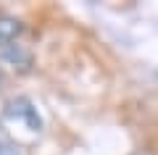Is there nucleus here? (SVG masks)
Instances as JSON below:
<instances>
[{
	"mask_svg": "<svg viewBox=\"0 0 158 155\" xmlns=\"http://www.w3.org/2000/svg\"><path fill=\"white\" fill-rule=\"evenodd\" d=\"M6 113H8L11 118H16V121H21L24 126L29 129V132H40V129H42V118H40L37 108H34V103H32L29 97H16V100H8Z\"/></svg>",
	"mask_w": 158,
	"mask_h": 155,
	"instance_id": "nucleus-1",
	"label": "nucleus"
},
{
	"mask_svg": "<svg viewBox=\"0 0 158 155\" xmlns=\"http://www.w3.org/2000/svg\"><path fill=\"white\" fill-rule=\"evenodd\" d=\"M21 21L16 16H8V13H0V47L16 42V37L21 34Z\"/></svg>",
	"mask_w": 158,
	"mask_h": 155,
	"instance_id": "nucleus-2",
	"label": "nucleus"
},
{
	"mask_svg": "<svg viewBox=\"0 0 158 155\" xmlns=\"http://www.w3.org/2000/svg\"><path fill=\"white\" fill-rule=\"evenodd\" d=\"M3 58H6L8 63H13V66H19L21 71H27L29 66H32V53H29L27 47H21V45L11 42L3 47Z\"/></svg>",
	"mask_w": 158,
	"mask_h": 155,
	"instance_id": "nucleus-3",
	"label": "nucleus"
},
{
	"mask_svg": "<svg viewBox=\"0 0 158 155\" xmlns=\"http://www.w3.org/2000/svg\"><path fill=\"white\" fill-rule=\"evenodd\" d=\"M0 155H19L16 145L6 137V132H3V129H0Z\"/></svg>",
	"mask_w": 158,
	"mask_h": 155,
	"instance_id": "nucleus-4",
	"label": "nucleus"
},
{
	"mask_svg": "<svg viewBox=\"0 0 158 155\" xmlns=\"http://www.w3.org/2000/svg\"><path fill=\"white\" fill-rule=\"evenodd\" d=\"M0 84H3V68H0Z\"/></svg>",
	"mask_w": 158,
	"mask_h": 155,
	"instance_id": "nucleus-5",
	"label": "nucleus"
}]
</instances>
